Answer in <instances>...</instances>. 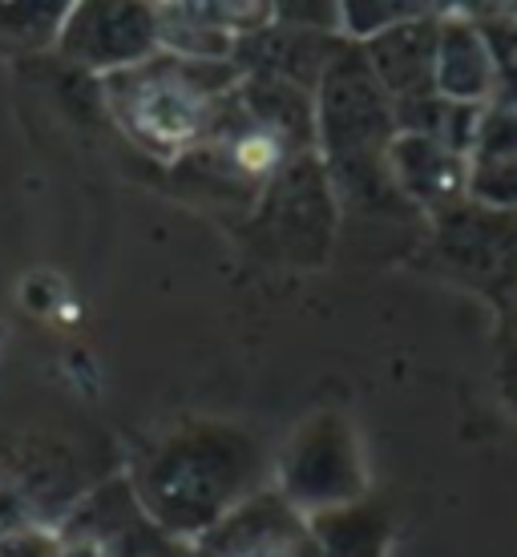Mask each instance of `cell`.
<instances>
[{"instance_id":"cell-1","label":"cell","mask_w":517,"mask_h":557,"mask_svg":"<svg viewBox=\"0 0 517 557\" xmlns=\"http://www.w3.org/2000/svg\"><path fill=\"white\" fill-rule=\"evenodd\" d=\"M267 445L231 420H190L167 432L134 465L130 485L170 542L195 545L231 509L271 485Z\"/></svg>"},{"instance_id":"cell-2","label":"cell","mask_w":517,"mask_h":557,"mask_svg":"<svg viewBox=\"0 0 517 557\" xmlns=\"http://www.w3.org/2000/svg\"><path fill=\"white\" fill-rule=\"evenodd\" d=\"M392 141L396 113L389 94L372 77L360 45L348 41L316 85V153L336 190L340 214L401 226L424 219L392 178Z\"/></svg>"},{"instance_id":"cell-3","label":"cell","mask_w":517,"mask_h":557,"mask_svg":"<svg viewBox=\"0 0 517 557\" xmlns=\"http://www.w3.org/2000/svg\"><path fill=\"white\" fill-rule=\"evenodd\" d=\"M243 73L231 61H190L158 49L134 70L98 77L110 117L158 158H179L202 141L210 106L231 94Z\"/></svg>"},{"instance_id":"cell-4","label":"cell","mask_w":517,"mask_h":557,"mask_svg":"<svg viewBox=\"0 0 517 557\" xmlns=\"http://www.w3.org/2000/svg\"><path fill=\"white\" fill-rule=\"evenodd\" d=\"M340 202L320 153L283 158L243 214V235L271 263L323 267L340 238Z\"/></svg>"},{"instance_id":"cell-5","label":"cell","mask_w":517,"mask_h":557,"mask_svg":"<svg viewBox=\"0 0 517 557\" xmlns=\"http://www.w3.org/2000/svg\"><path fill=\"white\" fill-rule=\"evenodd\" d=\"M420 263L436 275L485 295L502 315L517 299V210L465 198L429 219Z\"/></svg>"},{"instance_id":"cell-6","label":"cell","mask_w":517,"mask_h":557,"mask_svg":"<svg viewBox=\"0 0 517 557\" xmlns=\"http://www.w3.org/2000/svg\"><path fill=\"white\" fill-rule=\"evenodd\" d=\"M271 485L304 517L368 497V465L356 429L340 412L308 417L275 457Z\"/></svg>"},{"instance_id":"cell-7","label":"cell","mask_w":517,"mask_h":557,"mask_svg":"<svg viewBox=\"0 0 517 557\" xmlns=\"http://www.w3.org/2000/svg\"><path fill=\"white\" fill-rule=\"evenodd\" d=\"M53 537L70 557H155L170 537L146 513L130 476H110L61 513Z\"/></svg>"},{"instance_id":"cell-8","label":"cell","mask_w":517,"mask_h":557,"mask_svg":"<svg viewBox=\"0 0 517 557\" xmlns=\"http://www.w3.org/2000/svg\"><path fill=\"white\" fill-rule=\"evenodd\" d=\"M53 49L70 70L94 77L134 70L162 49L155 4H70Z\"/></svg>"},{"instance_id":"cell-9","label":"cell","mask_w":517,"mask_h":557,"mask_svg":"<svg viewBox=\"0 0 517 557\" xmlns=\"http://www.w3.org/2000/svg\"><path fill=\"white\" fill-rule=\"evenodd\" d=\"M344 37L340 33H311V28H295L283 25V21H267V25L243 33L235 41V53H231V65L238 73H263V77H280V82H292L299 89H311L320 77L328 73V65L336 61V53L344 49Z\"/></svg>"},{"instance_id":"cell-10","label":"cell","mask_w":517,"mask_h":557,"mask_svg":"<svg viewBox=\"0 0 517 557\" xmlns=\"http://www.w3.org/2000/svg\"><path fill=\"white\" fill-rule=\"evenodd\" d=\"M441 16L445 9H424V13L408 16L401 25L384 28L380 37L360 45L364 61L389 101H413L429 98L433 89V61H436V33H441Z\"/></svg>"},{"instance_id":"cell-11","label":"cell","mask_w":517,"mask_h":557,"mask_svg":"<svg viewBox=\"0 0 517 557\" xmlns=\"http://www.w3.org/2000/svg\"><path fill=\"white\" fill-rule=\"evenodd\" d=\"M162 53L231 61L243 33L271 21V4H155Z\"/></svg>"},{"instance_id":"cell-12","label":"cell","mask_w":517,"mask_h":557,"mask_svg":"<svg viewBox=\"0 0 517 557\" xmlns=\"http://www.w3.org/2000/svg\"><path fill=\"white\" fill-rule=\"evenodd\" d=\"M304 533H308V517L299 513L280 488L267 485L238 509H231L210 533H202L195 549H202L207 557H255L299 542Z\"/></svg>"},{"instance_id":"cell-13","label":"cell","mask_w":517,"mask_h":557,"mask_svg":"<svg viewBox=\"0 0 517 557\" xmlns=\"http://www.w3.org/2000/svg\"><path fill=\"white\" fill-rule=\"evenodd\" d=\"M389 166L401 195L424 219H436L448 207L469 198V162H465V153L448 150V146H436V141L417 138V134H396Z\"/></svg>"},{"instance_id":"cell-14","label":"cell","mask_w":517,"mask_h":557,"mask_svg":"<svg viewBox=\"0 0 517 557\" xmlns=\"http://www.w3.org/2000/svg\"><path fill=\"white\" fill-rule=\"evenodd\" d=\"M433 89L461 106H485L497 89V65H493L490 41L465 9H445L441 33H436Z\"/></svg>"},{"instance_id":"cell-15","label":"cell","mask_w":517,"mask_h":557,"mask_svg":"<svg viewBox=\"0 0 517 557\" xmlns=\"http://www.w3.org/2000/svg\"><path fill=\"white\" fill-rule=\"evenodd\" d=\"M469 198L517 210V101L490 98L469 146Z\"/></svg>"},{"instance_id":"cell-16","label":"cell","mask_w":517,"mask_h":557,"mask_svg":"<svg viewBox=\"0 0 517 557\" xmlns=\"http://www.w3.org/2000/svg\"><path fill=\"white\" fill-rule=\"evenodd\" d=\"M235 94L247 117L287 158L316 150V94L311 89H299V85L280 82V77H263V73H243Z\"/></svg>"},{"instance_id":"cell-17","label":"cell","mask_w":517,"mask_h":557,"mask_svg":"<svg viewBox=\"0 0 517 557\" xmlns=\"http://www.w3.org/2000/svg\"><path fill=\"white\" fill-rule=\"evenodd\" d=\"M308 533L320 557H389L392 517L372 497L308 517Z\"/></svg>"},{"instance_id":"cell-18","label":"cell","mask_w":517,"mask_h":557,"mask_svg":"<svg viewBox=\"0 0 517 557\" xmlns=\"http://www.w3.org/2000/svg\"><path fill=\"white\" fill-rule=\"evenodd\" d=\"M392 113H396V134H417V138H429L469 158L481 106H461V101H448L441 94H429V98L396 101Z\"/></svg>"},{"instance_id":"cell-19","label":"cell","mask_w":517,"mask_h":557,"mask_svg":"<svg viewBox=\"0 0 517 557\" xmlns=\"http://www.w3.org/2000/svg\"><path fill=\"white\" fill-rule=\"evenodd\" d=\"M70 4H0V37L21 49H49L65 25Z\"/></svg>"},{"instance_id":"cell-20","label":"cell","mask_w":517,"mask_h":557,"mask_svg":"<svg viewBox=\"0 0 517 557\" xmlns=\"http://www.w3.org/2000/svg\"><path fill=\"white\" fill-rule=\"evenodd\" d=\"M424 9L429 4H364V0H352V4H340V28H344V41L364 45L380 37L384 28L424 13Z\"/></svg>"},{"instance_id":"cell-21","label":"cell","mask_w":517,"mask_h":557,"mask_svg":"<svg viewBox=\"0 0 517 557\" xmlns=\"http://www.w3.org/2000/svg\"><path fill=\"white\" fill-rule=\"evenodd\" d=\"M0 557H70L45 525H9L0 530Z\"/></svg>"},{"instance_id":"cell-22","label":"cell","mask_w":517,"mask_h":557,"mask_svg":"<svg viewBox=\"0 0 517 557\" xmlns=\"http://www.w3.org/2000/svg\"><path fill=\"white\" fill-rule=\"evenodd\" d=\"M271 16L283 25L311 28V33H340V4H271Z\"/></svg>"},{"instance_id":"cell-23","label":"cell","mask_w":517,"mask_h":557,"mask_svg":"<svg viewBox=\"0 0 517 557\" xmlns=\"http://www.w3.org/2000/svg\"><path fill=\"white\" fill-rule=\"evenodd\" d=\"M497 392H502L505 408L517 417V335L502 344V360H497Z\"/></svg>"},{"instance_id":"cell-24","label":"cell","mask_w":517,"mask_h":557,"mask_svg":"<svg viewBox=\"0 0 517 557\" xmlns=\"http://www.w3.org/2000/svg\"><path fill=\"white\" fill-rule=\"evenodd\" d=\"M255 557H320V554H316V542H311V533H304L299 542L280 545V549H267V554H255Z\"/></svg>"},{"instance_id":"cell-25","label":"cell","mask_w":517,"mask_h":557,"mask_svg":"<svg viewBox=\"0 0 517 557\" xmlns=\"http://www.w3.org/2000/svg\"><path fill=\"white\" fill-rule=\"evenodd\" d=\"M155 557H195V545H186V542H170L167 549H158Z\"/></svg>"},{"instance_id":"cell-26","label":"cell","mask_w":517,"mask_h":557,"mask_svg":"<svg viewBox=\"0 0 517 557\" xmlns=\"http://www.w3.org/2000/svg\"><path fill=\"white\" fill-rule=\"evenodd\" d=\"M505 320H509V335H517V299H514V307L505 311Z\"/></svg>"},{"instance_id":"cell-27","label":"cell","mask_w":517,"mask_h":557,"mask_svg":"<svg viewBox=\"0 0 517 557\" xmlns=\"http://www.w3.org/2000/svg\"><path fill=\"white\" fill-rule=\"evenodd\" d=\"M505 16H509V21L517 25V4H514V9H505Z\"/></svg>"},{"instance_id":"cell-28","label":"cell","mask_w":517,"mask_h":557,"mask_svg":"<svg viewBox=\"0 0 517 557\" xmlns=\"http://www.w3.org/2000/svg\"><path fill=\"white\" fill-rule=\"evenodd\" d=\"M195 557H207V554H202V549H195Z\"/></svg>"}]
</instances>
